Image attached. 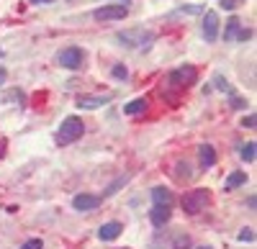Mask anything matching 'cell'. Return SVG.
Wrapping results in <instances>:
<instances>
[{"instance_id":"obj_1","label":"cell","mask_w":257,"mask_h":249,"mask_svg":"<svg viewBox=\"0 0 257 249\" xmlns=\"http://www.w3.org/2000/svg\"><path fill=\"white\" fill-rule=\"evenodd\" d=\"M82 131H85V123L77 116H67L62 121L59 131H57V144L59 147H67V144H72V141H77L82 136Z\"/></svg>"},{"instance_id":"obj_2","label":"cell","mask_w":257,"mask_h":249,"mask_svg":"<svg viewBox=\"0 0 257 249\" xmlns=\"http://www.w3.org/2000/svg\"><path fill=\"white\" fill-rule=\"evenodd\" d=\"M211 203V193L208 190H203V188H196V190H190V193H185L183 195V208H185V213H201L206 205Z\"/></svg>"},{"instance_id":"obj_3","label":"cell","mask_w":257,"mask_h":249,"mask_svg":"<svg viewBox=\"0 0 257 249\" xmlns=\"http://www.w3.org/2000/svg\"><path fill=\"white\" fill-rule=\"evenodd\" d=\"M152 34L149 31H142V29H137V31H121L118 34V41L123 47H142V49H147L149 44H152Z\"/></svg>"},{"instance_id":"obj_4","label":"cell","mask_w":257,"mask_h":249,"mask_svg":"<svg viewBox=\"0 0 257 249\" xmlns=\"http://www.w3.org/2000/svg\"><path fill=\"white\" fill-rule=\"evenodd\" d=\"M57 62L64 67V70H80L82 67V62H85V54L80 47H67V49H62Z\"/></svg>"},{"instance_id":"obj_5","label":"cell","mask_w":257,"mask_h":249,"mask_svg":"<svg viewBox=\"0 0 257 249\" xmlns=\"http://www.w3.org/2000/svg\"><path fill=\"white\" fill-rule=\"evenodd\" d=\"M196 80H198V70L185 65V67H180V70H175L173 75H170V85H173V88H188Z\"/></svg>"},{"instance_id":"obj_6","label":"cell","mask_w":257,"mask_h":249,"mask_svg":"<svg viewBox=\"0 0 257 249\" xmlns=\"http://www.w3.org/2000/svg\"><path fill=\"white\" fill-rule=\"evenodd\" d=\"M126 16H128V8L121 6V3H108V6H103V8H98L93 13L95 21H121Z\"/></svg>"},{"instance_id":"obj_7","label":"cell","mask_w":257,"mask_h":249,"mask_svg":"<svg viewBox=\"0 0 257 249\" xmlns=\"http://www.w3.org/2000/svg\"><path fill=\"white\" fill-rule=\"evenodd\" d=\"M203 36H206V41H216L219 39V16H216V11L206 13V18H203Z\"/></svg>"},{"instance_id":"obj_8","label":"cell","mask_w":257,"mask_h":249,"mask_svg":"<svg viewBox=\"0 0 257 249\" xmlns=\"http://www.w3.org/2000/svg\"><path fill=\"white\" fill-rule=\"evenodd\" d=\"M72 205H75L77 211H95L98 205H100V198L98 195H88V193H80V195H75Z\"/></svg>"},{"instance_id":"obj_9","label":"cell","mask_w":257,"mask_h":249,"mask_svg":"<svg viewBox=\"0 0 257 249\" xmlns=\"http://www.w3.org/2000/svg\"><path fill=\"white\" fill-rule=\"evenodd\" d=\"M108 100H111L108 95H80V98H77V106L85 108V111H95V108L105 106Z\"/></svg>"},{"instance_id":"obj_10","label":"cell","mask_w":257,"mask_h":249,"mask_svg":"<svg viewBox=\"0 0 257 249\" xmlns=\"http://www.w3.org/2000/svg\"><path fill=\"white\" fill-rule=\"evenodd\" d=\"M121 231H123V226H121L118 221H108V223H103V226H100L98 236H100L103 241H113V239L121 236Z\"/></svg>"},{"instance_id":"obj_11","label":"cell","mask_w":257,"mask_h":249,"mask_svg":"<svg viewBox=\"0 0 257 249\" xmlns=\"http://www.w3.org/2000/svg\"><path fill=\"white\" fill-rule=\"evenodd\" d=\"M198 159H201V167H206V170L216 164V152H213L211 144H201L198 147Z\"/></svg>"},{"instance_id":"obj_12","label":"cell","mask_w":257,"mask_h":249,"mask_svg":"<svg viewBox=\"0 0 257 249\" xmlns=\"http://www.w3.org/2000/svg\"><path fill=\"white\" fill-rule=\"evenodd\" d=\"M170 205H155L152 208V213H149V221H152L155 226H165L167 221H170Z\"/></svg>"},{"instance_id":"obj_13","label":"cell","mask_w":257,"mask_h":249,"mask_svg":"<svg viewBox=\"0 0 257 249\" xmlns=\"http://www.w3.org/2000/svg\"><path fill=\"white\" fill-rule=\"evenodd\" d=\"M147 106H149L147 98H134L132 103H126V106H123V113L126 116H139V113L147 111Z\"/></svg>"},{"instance_id":"obj_14","label":"cell","mask_w":257,"mask_h":249,"mask_svg":"<svg viewBox=\"0 0 257 249\" xmlns=\"http://www.w3.org/2000/svg\"><path fill=\"white\" fill-rule=\"evenodd\" d=\"M244 182H247V175L242 170H237V172H231L224 180V190H234V188H239V185H244Z\"/></svg>"},{"instance_id":"obj_15","label":"cell","mask_w":257,"mask_h":249,"mask_svg":"<svg viewBox=\"0 0 257 249\" xmlns=\"http://www.w3.org/2000/svg\"><path fill=\"white\" fill-rule=\"evenodd\" d=\"M152 200H155V205H170L173 203V193L167 188H152Z\"/></svg>"},{"instance_id":"obj_16","label":"cell","mask_w":257,"mask_h":249,"mask_svg":"<svg viewBox=\"0 0 257 249\" xmlns=\"http://www.w3.org/2000/svg\"><path fill=\"white\" fill-rule=\"evenodd\" d=\"M239 26H242V21H239V18H229V21H226L224 39H226V41H237V36H239Z\"/></svg>"},{"instance_id":"obj_17","label":"cell","mask_w":257,"mask_h":249,"mask_svg":"<svg viewBox=\"0 0 257 249\" xmlns=\"http://www.w3.org/2000/svg\"><path fill=\"white\" fill-rule=\"evenodd\" d=\"M254 147H257L254 141H247V144H242L239 154H242V159H244V162H254Z\"/></svg>"},{"instance_id":"obj_18","label":"cell","mask_w":257,"mask_h":249,"mask_svg":"<svg viewBox=\"0 0 257 249\" xmlns=\"http://www.w3.org/2000/svg\"><path fill=\"white\" fill-rule=\"evenodd\" d=\"M190 246V236L188 234H180V236H175V241H173V249H188Z\"/></svg>"},{"instance_id":"obj_19","label":"cell","mask_w":257,"mask_h":249,"mask_svg":"<svg viewBox=\"0 0 257 249\" xmlns=\"http://www.w3.org/2000/svg\"><path fill=\"white\" fill-rule=\"evenodd\" d=\"M242 3H247V0H219V6L224 11H234V8H239Z\"/></svg>"},{"instance_id":"obj_20","label":"cell","mask_w":257,"mask_h":249,"mask_svg":"<svg viewBox=\"0 0 257 249\" xmlns=\"http://www.w3.org/2000/svg\"><path fill=\"white\" fill-rule=\"evenodd\" d=\"M180 13H188V16H196V13H203V8H201V6H183V8H180Z\"/></svg>"},{"instance_id":"obj_21","label":"cell","mask_w":257,"mask_h":249,"mask_svg":"<svg viewBox=\"0 0 257 249\" xmlns=\"http://www.w3.org/2000/svg\"><path fill=\"white\" fill-rule=\"evenodd\" d=\"M21 249H44V244H41V239H29Z\"/></svg>"},{"instance_id":"obj_22","label":"cell","mask_w":257,"mask_h":249,"mask_svg":"<svg viewBox=\"0 0 257 249\" xmlns=\"http://www.w3.org/2000/svg\"><path fill=\"white\" fill-rule=\"evenodd\" d=\"M254 123H257L254 113H249V116H244V118H242V126H244V129H254Z\"/></svg>"},{"instance_id":"obj_23","label":"cell","mask_w":257,"mask_h":249,"mask_svg":"<svg viewBox=\"0 0 257 249\" xmlns=\"http://www.w3.org/2000/svg\"><path fill=\"white\" fill-rule=\"evenodd\" d=\"M213 85H216L219 90H229V82H226L221 75H216V77H213Z\"/></svg>"},{"instance_id":"obj_24","label":"cell","mask_w":257,"mask_h":249,"mask_svg":"<svg viewBox=\"0 0 257 249\" xmlns=\"http://www.w3.org/2000/svg\"><path fill=\"white\" fill-rule=\"evenodd\" d=\"M254 239V231L252 229H242L239 231V241H252Z\"/></svg>"},{"instance_id":"obj_25","label":"cell","mask_w":257,"mask_h":249,"mask_svg":"<svg viewBox=\"0 0 257 249\" xmlns=\"http://www.w3.org/2000/svg\"><path fill=\"white\" fill-rule=\"evenodd\" d=\"M126 75H128V72H126V67H121V65H118V67H113V77H118V80H126Z\"/></svg>"},{"instance_id":"obj_26","label":"cell","mask_w":257,"mask_h":249,"mask_svg":"<svg viewBox=\"0 0 257 249\" xmlns=\"http://www.w3.org/2000/svg\"><path fill=\"white\" fill-rule=\"evenodd\" d=\"M231 108H247V100H242V98H231Z\"/></svg>"},{"instance_id":"obj_27","label":"cell","mask_w":257,"mask_h":249,"mask_svg":"<svg viewBox=\"0 0 257 249\" xmlns=\"http://www.w3.org/2000/svg\"><path fill=\"white\" fill-rule=\"evenodd\" d=\"M249 36H252V31H249V29H244V31H239V36H237V41H247Z\"/></svg>"},{"instance_id":"obj_28","label":"cell","mask_w":257,"mask_h":249,"mask_svg":"<svg viewBox=\"0 0 257 249\" xmlns=\"http://www.w3.org/2000/svg\"><path fill=\"white\" fill-rule=\"evenodd\" d=\"M6 77H8V72H6V67H3V65H0V85L6 82Z\"/></svg>"},{"instance_id":"obj_29","label":"cell","mask_w":257,"mask_h":249,"mask_svg":"<svg viewBox=\"0 0 257 249\" xmlns=\"http://www.w3.org/2000/svg\"><path fill=\"white\" fill-rule=\"evenodd\" d=\"M31 3H36V6H41V3H44V6H47V3H54V0H31Z\"/></svg>"},{"instance_id":"obj_30","label":"cell","mask_w":257,"mask_h":249,"mask_svg":"<svg viewBox=\"0 0 257 249\" xmlns=\"http://www.w3.org/2000/svg\"><path fill=\"white\" fill-rule=\"evenodd\" d=\"M6 154V147H3V144H0V157H3Z\"/></svg>"},{"instance_id":"obj_31","label":"cell","mask_w":257,"mask_h":249,"mask_svg":"<svg viewBox=\"0 0 257 249\" xmlns=\"http://www.w3.org/2000/svg\"><path fill=\"white\" fill-rule=\"evenodd\" d=\"M198 249H213V246H198Z\"/></svg>"},{"instance_id":"obj_32","label":"cell","mask_w":257,"mask_h":249,"mask_svg":"<svg viewBox=\"0 0 257 249\" xmlns=\"http://www.w3.org/2000/svg\"><path fill=\"white\" fill-rule=\"evenodd\" d=\"M0 54H3V52H0Z\"/></svg>"}]
</instances>
